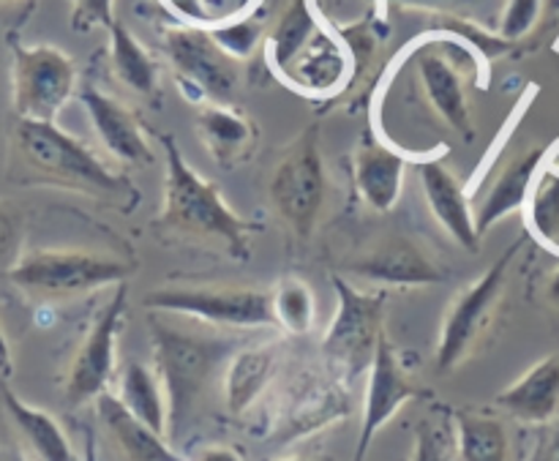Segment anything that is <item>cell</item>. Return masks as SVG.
<instances>
[{
	"mask_svg": "<svg viewBox=\"0 0 559 461\" xmlns=\"http://www.w3.org/2000/svg\"><path fill=\"white\" fill-rule=\"evenodd\" d=\"M11 109L14 118L58 120L80 91V71L52 44H25L11 33Z\"/></svg>",
	"mask_w": 559,
	"mask_h": 461,
	"instance_id": "52a82bcc",
	"label": "cell"
},
{
	"mask_svg": "<svg viewBox=\"0 0 559 461\" xmlns=\"http://www.w3.org/2000/svg\"><path fill=\"white\" fill-rule=\"evenodd\" d=\"M349 71H353V55H349L347 44L342 42V36L322 25L317 36L306 44L304 52L289 63L282 80L298 93L333 96L344 87Z\"/></svg>",
	"mask_w": 559,
	"mask_h": 461,
	"instance_id": "d6986e66",
	"label": "cell"
},
{
	"mask_svg": "<svg viewBox=\"0 0 559 461\" xmlns=\"http://www.w3.org/2000/svg\"><path fill=\"white\" fill-rule=\"evenodd\" d=\"M273 322L293 336H306L314 326L317 304L309 282L298 276H284L271 289Z\"/></svg>",
	"mask_w": 559,
	"mask_h": 461,
	"instance_id": "f546056e",
	"label": "cell"
},
{
	"mask_svg": "<svg viewBox=\"0 0 559 461\" xmlns=\"http://www.w3.org/2000/svg\"><path fill=\"white\" fill-rule=\"evenodd\" d=\"M418 399H426V391L404 375L391 339L382 333L380 344H377L374 364L369 369V382H366L364 415H360V429L353 461L369 459V448L374 442L377 432L385 424H391L404 404L418 402Z\"/></svg>",
	"mask_w": 559,
	"mask_h": 461,
	"instance_id": "4fadbf2b",
	"label": "cell"
},
{
	"mask_svg": "<svg viewBox=\"0 0 559 461\" xmlns=\"http://www.w3.org/2000/svg\"><path fill=\"white\" fill-rule=\"evenodd\" d=\"M355 276L366 279L380 287H431L448 279V271L437 260H431L418 244L407 238H391L374 246L369 255L349 262Z\"/></svg>",
	"mask_w": 559,
	"mask_h": 461,
	"instance_id": "ac0fdd59",
	"label": "cell"
},
{
	"mask_svg": "<svg viewBox=\"0 0 559 461\" xmlns=\"http://www.w3.org/2000/svg\"><path fill=\"white\" fill-rule=\"evenodd\" d=\"M527 461H559V415L549 424H544V432H540Z\"/></svg>",
	"mask_w": 559,
	"mask_h": 461,
	"instance_id": "74e56055",
	"label": "cell"
},
{
	"mask_svg": "<svg viewBox=\"0 0 559 461\" xmlns=\"http://www.w3.org/2000/svg\"><path fill=\"white\" fill-rule=\"evenodd\" d=\"M164 49L173 60L175 76L205 87L213 104H233L238 93V63L218 49L205 25L178 22L164 33Z\"/></svg>",
	"mask_w": 559,
	"mask_h": 461,
	"instance_id": "7c38bea8",
	"label": "cell"
},
{
	"mask_svg": "<svg viewBox=\"0 0 559 461\" xmlns=\"http://www.w3.org/2000/svg\"><path fill=\"white\" fill-rule=\"evenodd\" d=\"M96 413L102 424L107 426L118 451L129 461H183L173 451V446H167V437L142 424L112 393L104 391L96 399Z\"/></svg>",
	"mask_w": 559,
	"mask_h": 461,
	"instance_id": "d4e9b609",
	"label": "cell"
},
{
	"mask_svg": "<svg viewBox=\"0 0 559 461\" xmlns=\"http://www.w3.org/2000/svg\"><path fill=\"white\" fill-rule=\"evenodd\" d=\"M333 289H336V315L331 328L322 339V355L328 369L342 382H355L358 377L369 375L374 364L377 344L382 339V317H385V300L382 293H366L349 284L347 279L333 273Z\"/></svg>",
	"mask_w": 559,
	"mask_h": 461,
	"instance_id": "5b68a950",
	"label": "cell"
},
{
	"mask_svg": "<svg viewBox=\"0 0 559 461\" xmlns=\"http://www.w3.org/2000/svg\"><path fill=\"white\" fill-rule=\"evenodd\" d=\"M519 249H522V238L513 240L473 284H467L451 300V306L445 311V320H442L440 342H437L435 355V364L440 375L456 371L475 353L484 333L489 331L491 320L497 315V306L502 300V293H506L508 271H511Z\"/></svg>",
	"mask_w": 559,
	"mask_h": 461,
	"instance_id": "ba28073f",
	"label": "cell"
},
{
	"mask_svg": "<svg viewBox=\"0 0 559 461\" xmlns=\"http://www.w3.org/2000/svg\"><path fill=\"white\" fill-rule=\"evenodd\" d=\"M142 304L162 315L194 317L224 328H276L271 293L233 284H197V287H158Z\"/></svg>",
	"mask_w": 559,
	"mask_h": 461,
	"instance_id": "9c48e42d",
	"label": "cell"
},
{
	"mask_svg": "<svg viewBox=\"0 0 559 461\" xmlns=\"http://www.w3.org/2000/svg\"><path fill=\"white\" fill-rule=\"evenodd\" d=\"M282 461H317V459H282Z\"/></svg>",
	"mask_w": 559,
	"mask_h": 461,
	"instance_id": "f6af8a7d",
	"label": "cell"
},
{
	"mask_svg": "<svg viewBox=\"0 0 559 461\" xmlns=\"http://www.w3.org/2000/svg\"><path fill=\"white\" fill-rule=\"evenodd\" d=\"M211 33L213 42L218 44L224 55L240 63V60H249L251 55L260 47L262 36H265V16H262L260 5L243 14H227L222 20L205 25Z\"/></svg>",
	"mask_w": 559,
	"mask_h": 461,
	"instance_id": "1f68e13d",
	"label": "cell"
},
{
	"mask_svg": "<svg viewBox=\"0 0 559 461\" xmlns=\"http://www.w3.org/2000/svg\"><path fill=\"white\" fill-rule=\"evenodd\" d=\"M115 22V0H71V27L87 33L96 25L109 27Z\"/></svg>",
	"mask_w": 559,
	"mask_h": 461,
	"instance_id": "d590c367",
	"label": "cell"
},
{
	"mask_svg": "<svg viewBox=\"0 0 559 461\" xmlns=\"http://www.w3.org/2000/svg\"><path fill=\"white\" fill-rule=\"evenodd\" d=\"M197 134L205 142L213 162L227 169L243 164L257 145L254 120L233 104H202L197 113Z\"/></svg>",
	"mask_w": 559,
	"mask_h": 461,
	"instance_id": "7402d4cb",
	"label": "cell"
},
{
	"mask_svg": "<svg viewBox=\"0 0 559 461\" xmlns=\"http://www.w3.org/2000/svg\"><path fill=\"white\" fill-rule=\"evenodd\" d=\"M407 55L415 60L420 91L429 102L431 113L456 131L464 142H473L475 120L469 113L467 91H464V71L453 63L448 49L442 47L440 33L431 31L415 38L407 47Z\"/></svg>",
	"mask_w": 559,
	"mask_h": 461,
	"instance_id": "8fae6325",
	"label": "cell"
},
{
	"mask_svg": "<svg viewBox=\"0 0 559 461\" xmlns=\"http://www.w3.org/2000/svg\"><path fill=\"white\" fill-rule=\"evenodd\" d=\"M473 0H385V5H404V9H426V11H440L451 9V5H467Z\"/></svg>",
	"mask_w": 559,
	"mask_h": 461,
	"instance_id": "f35d334b",
	"label": "cell"
},
{
	"mask_svg": "<svg viewBox=\"0 0 559 461\" xmlns=\"http://www.w3.org/2000/svg\"><path fill=\"white\" fill-rule=\"evenodd\" d=\"M409 461H451V432L435 418H424L415 426V446Z\"/></svg>",
	"mask_w": 559,
	"mask_h": 461,
	"instance_id": "e575fe53",
	"label": "cell"
},
{
	"mask_svg": "<svg viewBox=\"0 0 559 461\" xmlns=\"http://www.w3.org/2000/svg\"><path fill=\"white\" fill-rule=\"evenodd\" d=\"M530 233L549 249L559 251V173L544 162L527 200Z\"/></svg>",
	"mask_w": 559,
	"mask_h": 461,
	"instance_id": "4dcf8cb0",
	"label": "cell"
},
{
	"mask_svg": "<svg viewBox=\"0 0 559 461\" xmlns=\"http://www.w3.org/2000/svg\"><path fill=\"white\" fill-rule=\"evenodd\" d=\"M451 421L459 461H511L508 429L497 415L462 407L453 410Z\"/></svg>",
	"mask_w": 559,
	"mask_h": 461,
	"instance_id": "4316f807",
	"label": "cell"
},
{
	"mask_svg": "<svg viewBox=\"0 0 559 461\" xmlns=\"http://www.w3.org/2000/svg\"><path fill=\"white\" fill-rule=\"evenodd\" d=\"M11 375H14V355H11V344L0 326V380H9Z\"/></svg>",
	"mask_w": 559,
	"mask_h": 461,
	"instance_id": "ab89813d",
	"label": "cell"
},
{
	"mask_svg": "<svg viewBox=\"0 0 559 461\" xmlns=\"http://www.w3.org/2000/svg\"><path fill=\"white\" fill-rule=\"evenodd\" d=\"M158 142L164 147V202L156 218L158 227L218 246L229 260H249L254 224L238 216L222 191L186 162L175 137L162 134Z\"/></svg>",
	"mask_w": 559,
	"mask_h": 461,
	"instance_id": "7a4b0ae2",
	"label": "cell"
},
{
	"mask_svg": "<svg viewBox=\"0 0 559 461\" xmlns=\"http://www.w3.org/2000/svg\"><path fill=\"white\" fill-rule=\"evenodd\" d=\"M322 25L333 33H349L355 27L385 22V0H309Z\"/></svg>",
	"mask_w": 559,
	"mask_h": 461,
	"instance_id": "d6a6232c",
	"label": "cell"
},
{
	"mask_svg": "<svg viewBox=\"0 0 559 461\" xmlns=\"http://www.w3.org/2000/svg\"><path fill=\"white\" fill-rule=\"evenodd\" d=\"M134 268L126 260L74 249H31L5 273L20 293L36 300H60L93 293L102 287H118L129 282Z\"/></svg>",
	"mask_w": 559,
	"mask_h": 461,
	"instance_id": "277c9868",
	"label": "cell"
},
{
	"mask_svg": "<svg viewBox=\"0 0 559 461\" xmlns=\"http://www.w3.org/2000/svg\"><path fill=\"white\" fill-rule=\"evenodd\" d=\"M0 402H3L9 421L14 424L16 435L22 437L27 451L38 461H80L69 437H66L63 426L44 410L22 402L5 380H0Z\"/></svg>",
	"mask_w": 559,
	"mask_h": 461,
	"instance_id": "603a6c76",
	"label": "cell"
},
{
	"mask_svg": "<svg viewBox=\"0 0 559 461\" xmlns=\"http://www.w3.org/2000/svg\"><path fill=\"white\" fill-rule=\"evenodd\" d=\"M129 309V284H118L109 295L107 304L96 315V320L87 328L85 339L76 347L66 371L63 397L71 407H80L85 402H96L107 391L115 371V355H118L120 326Z\"/></svg>",
	"mask_w": 559,
	"mask_h": 461,
	"instance_id": "30bf717a",
	"label": "cell"
},
{
	"mask_svg": "<svg viewBox=\"0 0 559 461\" xmlns=\"http://www.w3.org/2000/svg\"><path fill=\"white\" fill-rule=\"evenodd\" d=\"M260 5V0H235V9L233 14H243V11H251Z\"/></svg>",
	"mask_w": 559,
	"mask_h": 461,
	"instance_id": "ee69618b",
	"label": "cell"
},
{
	"mask_svg": "<svg viewBox=\"0 0 559 461\" xmlns=\"http://www.w3.org/2000/svg\"><path fill=\"white\" fill-rule=\"evenodd\" d=\"M267 194H271L273 211L293 229L295 238L306 240L314 233L328 194V173L320 145V126H306L284 147L276 167H273Z\"/></svg>",
	"mask_w": 559,
	"mask_h": 461,
	"instance_id": "8992f818",
	"label": "cell"
},
{
	"mask_svg": "<svg viewBox=\"0 0 559 461\" xmlns=\"http://www.w3.org/2000/svg\"><path fill=\"white\" fill-rule=\"evenodd\" d=\"M320 27L322 22L309 0H289L265 33L267 66L282 76L289 69V63L304 52L306 44L317 36Z\"/></svg>",
	"mask_w": 559,
	"mask_h": 461,
	"instance_id": "484cf974",
	"label": "cell"
},
{
	"mask_svg": "<svg viewBox=\"0 0 559 461\" xmlns=\"http://www.w3.org/2000/svg\"><path fill=\"white\" fill-rule=\"evenodd\" d=\"M120 404L129 410L131 415L151 426L153 432L167 437L169 429V407H167V393H164L162 380L153 369L145 364L131 360L120 375Z\"/></svg>",
	"mask_w": 559,
	"mask_h": 461,
	"instance_id": "f1b7e54d",
	"label": "cell"
},
{
	"mask_svg": "<svg viewBox=\"0 0 559 461\" xmlns=\"http://www.w3.org/2000/svg\"><path fill=\"white\" fill-rule=\"evenodd\" d=\"M347 413L349 397L338 377L320 380L317 375H304V380L287 391V402L278 410V418L273 421V432L267 437L287 446L311 432L325 429L328 424H336Z\"/></svg>",
	"mask_w": 559,
	"mask_h": 461,
	"instance_id": "5bb4252c",
	"label": "cell"
},
{
	"mask_svg": "<svg viewBox=\"0 0 559 461\" xmlns=\"http://www.w3.org/2000/svg\"><path fill=\"white\" fill-rule=\"evenodd\" d=\"M415 167H418V178L420 186H424V197L431 216H435L437 224L451 235L453 244L462 246L469 255H475V251L480 249V238H484V235L478 233L473 200H469L462 180H459L456 175L445 167V162L437 158L435 153L418 158Z\"/></svg>",
	"mask_w": 559,
	"mask_h": 461,
	"instance_id": "2e32d148",
	"label": "cell"
},
{
	"mask_svg": "<svg viewBox=\"0 0 559 461\" xmlns=\"http://www.w3.org/2000/svg\"><path fill=\"white\" fill-rule=\"evenodd\" d=\"M9 178L25 186H55L107 200L123 211L140 202V191L112 173L96 153L55 120L14 118L9 137Z\"/></svg>",
	"mask_w": 559,
	"mask_h": 461,
	"instance_id": "6da1fadb",
	"label": "cell"
},
{
	"mask_svg": "<svg viewBox=\"0 0 559 461\" xmlns=\"http://www.w3.org/2000/svg\"><path fill=\"white\" fill-rule=\"evenodd\" d=\"M82 461H102V459H98L96 435H93L91 426H87V429H85V457H82Z\"/></svg>",
	"mask_w": 559,
	"mask_h": 461,
	"instance_id": "b9f144b4",
	"label": "cell"
},
{
	"mask_svg": "<svg viewBox=\"0 0 559 461\" xmlns=\"http://www.w3.org/2000/svg\"><path fill=\"white\" fill-rule=\"evenodd\" d=\"M540 11H544V0H508L497 33L508 42L522 44V38H527L538 25Z\"/></svg>",
	"mask_w": 559,
	"mask_h": 461,
	"instance_id": "836d02e7",
	"label": "cell"
},
{
	"mask_svg": "<svg viewBox=\"0 0 559 461\" xmlns=\"http://www.w3.org/2000/svg\"><path fill=\"white\" fill-rule=\"evenodd\" d=\"M153 333V358H156V375L167 393L169 429L167 435L180 437L186 426L194 418L202 393L207 391L216 371L233 358L238 342L233 339H207L183 333L178 328L164 326L162 320L151 317Z\"/></svg>",
	"mask_w": 559,
	"mask_h": 461,
	"instance_id": "3957f363",
	"label": "cell"
},
{
	"mask_svg": "<svg viewBox=\"0 0 559 461\" xmlns=\"http://www.w3.org/2000/svg\"><path fill=\"white\" fill-rule=\"evenodd\" d=\"M22 255V224L5 205H0V273H9Z\"/></svg>",
	"mask_w": 559,
	"mask_h": 461,
	"instance_id": "8d00e7d4",
	"label": "cell"
},
{
	"mask_svg": "<svg viewBox=\"0 0 559 461\" xmlns=\"http://www.w3.org/2000/svg\"><path fill=\"white\" fill-rule=\"evenodd\" d=\"M109 31V66L112 74L123 87L136 96H156L158 93V66L147 55V49L136 42L134 33L118 20L107 27Z\"/></svg>",
	"mask_w": 559,
	"mask_h": 461,
	"instance_id": "83f0119b",
	"label": "cell"
},
{
	"mask_svg": "<svg viewBox=\"0 0 559 461\" xmlns=\"http://www.w3.org/2000/svg\"><path fill=\"white\" fill-rule=\"evenodd\" d=\"M3 461H20V459H3Z\"/></svg>",
	"mask_w": 559,
	"mask_h": 461,
	"instance_id": "bcb514c9",
	"label": "cell"
},
{
	"mask_svg": "<svg viewBox=\"0 0 559 461\" xmlns=\"http://www.w3.org/2000/svg\"><path fill=\"white\" fill-rule=\"evenodd\" d=\"M278 369L276 344H254L235 350L224 369V402L233 415H243L271 386Z\"/></svg>",
	"mask_w": 559,
	"mask_h": 461,
	"instance_id": "cb8c5ba5",
	"label": "cell"
},
{
	"mask_svg": "<svg viewBox=\"0 0 559 461\" xmlns=\"http://www.w3.org/2000/svg\"><path fill=\"white\" fill-rule=\"evenodd\" d=\"M76 96H80L82 107H85L87 118H91L93 131H96L98 142H102L109 156L118 158L120 164H129V167H147V164H153L151 142H147L145 131H142L134 113L126 104H120L109 93L98 91L91 82L82 85Z\"/></svg>",
	"mask_w": 559,
	"mask_h": 461,
	"instance_id": "e0dca14e",
	"label": "cell"
},
{
	"mask_svg": "<svg viewBox=\"0 0 559 461\" xmlns=\"http://www.w3.org/2000/svg\"><path fill=\"white\" fill-rule=\"evenodd\" d=\"M418 162L409 151L382 140L374 131H366L353 153V178L360 200L377 213H391L404 191V175L409 164Z\"/></svg>",
	"mask_w": 559,
	"mask_h": 461,
	"instance_id": "9a60e30c",
	"label": "cell"
},
{
	"mask_svg": "<svg viewBox=\"0 0 559 461\" xmlns=\"http://www.w3.org/2000/svg\"><path fill=\"white\" fill-rule=\"evenodd\" d=\"M497 407L522 424L544 426L559 415V353L538 360L497 397Z\"/></svg>",
	"mask_w": 559,
	"mask_h": 461,
	"instance_id": "44dd1931",
	"label": "cell"
},
{
	"mask_svg": "<svg viewBox=\"0 0 559 461\" xmlns=\"http://www.w3.org/2000/svg\"><path fill=\"white\" fill-rule=\"evenodd\" d=\"M546 151L544 147H533V151H524L519 156H513L500 173L495 175L491 186L486 189V194L480 197L478 208H475V222H478V233H489L495 224H500L502 218H508L511 213L524 211L530 200V191H533L535 178H538V169L544 167Z\"/></svg>",
	"mask_w": 559,
	"mask_h": 461,
	"instance_id": "ffe728a7",
	"label": "cell"
},
{
	"mask_svg": "<svg viewBox=\"0 0 559 461\" xmlns=\"http://www.w3.org/2000/svg\"><path fill=\"white\" fill-rule=\"evenodd\" d=\"M197 461H243V459H240L235 451H229V448L216 446V448H207V451H202L200 457H197Z\"/></svg>",
	"mask_w": 559,
	"mask_h": 461,
	"instance_id": "60d3db41",
	"label": "cell"
},
{
	"mask_svg": "<svg viewBox=\"0 0 559 461\" xmlns=\"http://www.w3.org/2000/svg\"><path fill=\"white\" fill-rule=\"evenodd\" d=\"M546 295H549V300L551 304L557 306L559 309V268L555 273H551V279H549V287H546Z\"/></svg>",
	"mask_w": 559,
	"mask_h": 461,
	"instance_id": "7bdbcfd3",
	"label": "cell"
}]
</instances>
